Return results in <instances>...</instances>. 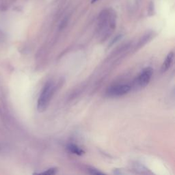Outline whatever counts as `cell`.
Returning <instances> with one entry per match:
<instances>
[{"label":"cell","instance_id":"6da1fadb","mask_svg":"<svg viewBox=\"0 0 175 175\" xmlns=\"http://www.w3.org/2000/svg\"><path fill=\"white\" fill-rule=\"evenodd\" d=\"M55 90L53 82H48L44 86L37 102V109L40 112H42L48 107Z\"/></svg>","mask_w":175,"mask_h":175},{"label":"cell","instance_id":"7a4b0ae2","mask_svg":"<svg viewBox=\"0 0 175 175\" xmlns=\"http://www.w3.org/2000/svg\"><path fill=\"white\" fill-rule=\"evenodd\" d=\"M114 19L112 17V16L105 14L99 24V31H101L102 38H105L108 37L114 29Z\"/></svg>","mask_w":175,"mask_h":175},{"label":"cell","instance_id":"3957f363","mask_svg":"<svg viewBox=\"0 0 175 175\" xmlns=\"http://www.w3.org/2000/svg\"><path fill=\"white\" fill-rule=\"evenodd\" d=\"M153 73V70L150 67H147L143 70L133 83L135 88H143L146 87L149 83Z\"/></svg>","mask_w":175,"mask_h":175},{"label":"cell","instance_id":"277c9868","mask_svg":"<svg viewBox=\"0 0 175 175\" xmlns=\"http://www.w3.org/2000/svg\"><path fill=\"white\" fill-rule=\"evenodd\" d=\"M131 88L129 85L127 84H118L109 87L107 90V95L111 97H121L128 93Z\"/></svg>","mask_w":175,"mask_h":175},{"label":"cell","instance_id":"5b68a950","mask_svg":"<svg viewBox=\"0 0 175 175\" xmlns=\"http://www.w3.org/2000/svg\"><path fill=\"white\" fill-rule=\"evenodd\" d=\"M173 59H174V53L172 51H171V52H170L168 55H167L166 59L161 66V71L162 73L166 72V71H167L170 68V66L172 65Z\"/></svg>","mask_w":175,"mask_h":175},{"label":"cell","instance_id":"8992f818","mask_svg":"<svg viewBox=\"0 0 175 175\" xmlns=\"http://www.w3.org/2000/svg\"><path fill=\"white\" fill-rule=\"evenodd\" d=\"M67 149L69 152L72 153L75 155H82L83 154H84V151L82 150L81 148L75 144H70L67 146Z\"/></svg>","mask_w":175,"mask_h":175},{"label":"cell","instance_id":"52a82bcc","mask_svg":"<svg viewBox=\"0 0 175 175\" xmlns=\"http://www.w3.org/2000/svg\"><path fill=\"white\" fill-rule=\"evenodd\" d=\"M57 172V168H49L48 170H47L45 172H42V174H47V175H51V174H54Z\"/></svg>","mask_w":175,"mask_h":175},{"label":"cell","instance_id":"ba28073f","mask_svg":"<svg viewBox=\"0 0 175 175\" xmlns=\"http://www.w3.org/2000/svg\"><path fill=\"white\" fill-rule=\"evenodd\" d=\"M88 171H89V172L91 174H97V175H99V174H103V172H100L99 170L96 169V168H90L88 169Z\"/></svg>","mask_w":175,"mask_h":175},{"label":"cell","instance_id":"9c48e42d","mask_svg":"<svg viewBox=\"0 0 175 175\" xmlns=\"http://www.w3.org/2000/svg\"><path fill=\"white\" fill-rule=\"evenodd\" d=\"M96 1H97V0H92V3H94V2H95Z\"/></svg>","mask_w":175,"mask_h":175}]
</instances>
